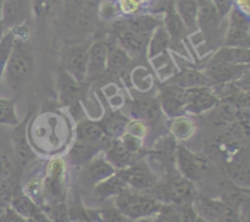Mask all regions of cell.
Here are the masks:
<instances>
[{
    "mask_svg": "<svg viewBox=\"0 0 250 222\" xmlns=\"http://www.w3.org/2000/svg\"><path fill=\"white\" fill-rule=\"evenodd\" d=\"M15 43V34L12 31L5 32L0 38V82L2 80L4 70L6 67V63L11 55L12 48Z\"/></svg>",
    "mask_w": 250,
    "mask_h": 222,
    "instance_id": "obj_33",
    "label": "cell"
},
{
    "mask_svg": "<svg viewBox=\"0 0 250 222\" xmlns=\"http://www.w3.org/2000/svg\"><path fill=\"white\" fill-rule=\"evenodd\" d=\"M158 100L161 111L171 119H176L185 114V89L182 88L164 84Z\"/></svg>",
    "mask_w": 250,
    "mask_h": 222,
    "instance_id": "obj_17",
    "label": "cell"
},
{
    "mask_svg": "<svg viewBox=\"0 0 250 222\" xmlns=\"http://www.w3.org/2000/svg\"><path fill=\"white\" fill-rule=\"evenodd\" d=\"M171 132L173 133V136L177 137L180 139H186L189 136H192V133L194 132V126H193L192 122L189 121L186 117H176V120L173 121V123L171 124Z\"/></svg>",
    "mask_w": 250,
    "mask_h": 222,
    "instance_id": "obj_36",
    "label": "cell"
},
{
    "mask_svg": "<svg viewBox=\"0 0 250 222\" xmlns=\"http://www.w3.org/2000/svg\"><path fill=\"white\" fill-rule=\"evenodd\" d=\"M219 101V98L214 94L211 87L185 89V112L199 115L216 107Z\"/></svg>",
    "mask_w": 250,
    "mask_h": 222,
    "instance_id": "obj_15",
    "label": "cell"
},
{
    "mask_svg": "<svg viewBox=\"0 0 250 222\" xmlns=\"http://www.w3.org/2000/svg\"><path fill=\"white\" fill-rule=\"evenodd\" d=\"M129 120L120 111H111L99 121L103 132L110 139H120L127 131Z\"/></svg>",
    "mask_w": 250,
    "mask_h": 222,
    "instance_id": "obj_24",
    "label": "cell"
},
{
    "mask_svg": "<svg viewBox=\"0 0 250 222\" xmlns=\"http://www.w3.org/2000/svg\"><path fill=\"white\" fill-rule=\"evenodd\" d=\"M126 133L132 134V136L137 137V138L142 139L146 136L148 133V128H146V124L144 122L141 121H129L127 124V131Z\"/></svg>",
    "mask_w": 250,
    "mask_h": 222,
    "instance_id": "obj_40",
    "label": "cell"
},
{
    "mask_svg": "<svg viewBox=\"0 0 250 222\" xmlns=\"http://www.w3.org/2000/svg\"><path fill=\"white\" fill-rule=\"evenodd\" d=\"M210 60L233 63V65H249L250 50L249 48H238V46L224 45L211 56Z\"/></svg>",
    "mask_w": 250,
    "mask_h": 222,
    "instance_id": "obj_26",
    "label": "cell"
},
{
    "mask_svg": "<svg viewBox=\"0 0 250 222\" xmlns=\"http://www.w3.org/2000/svg\"><path fill=\"white\" fill-rule=\"evenodd\" d=\"M56 2L58 0H32L33 15L37 19H43L54 9Z\"/></svg>",
    "mask_w": 250,
    "mask_h": 222,
    "instance_id": "obj_38",
    "label": "cell"
},
{
    "mask_svg": "<svg viewBox=\"0 0 250 222\" xmlns=\"http://www.w3.org/2000/svg\"><path fill=\"white\" fill-rule=\"evenodd\" d=\"M67 214L70 222H92L89 216L87 215L85 207L81 202L80 197H77V200L67 206Z\"/></svg>",
    "mask_w": 250,
    "mask_h": 222,
    "instance_id": "obj_37",
    "label": "cell"
},
{
    "mask_svg": "<svg viewBox=\"0 0 250 222\" xmlns=\"http://www.w3.org/2000/svg\"><path fill=\"white\" fill-rule=\"evenodd\" d=\"M198 6L199 4L197 0H176L175 9L185 23L188 33H194L198 29Z\"/></svg>",
    "mask_w": 250,
    "mask_h": 222,
    "instance_id": "obj_27",
    "label": "cell"
},
{
    "mask_svg": "<svg viewBox=\"0 0 250 222\" xmlns=\"http://www.w3.org/2000/svg\"><path fill=\"white\" fill-rule=\"evenodd\" d=\"M90 44L78 43L65 46L61 53V70L67 72L81 83L85 82L88 48Z\"/></svg>",
    "mask_w": 250,
    "mask_h": 222,
    "instance_id": "obj_9",
    "label": "cell"
},
{
    "mask_svg": "<svg viewBox=\"0 0 250 222\" xmlns=\"http://www.w3.org/2000/svg\"><path fill=\"white\" fill-rule=\"evenodd\" d=\"M163 26L166 29L168 36H170L171 48L172 46L173 48H176V46H182V41L187 37L188 32L173 5L166 9L165 17L163 20Z\"/></svg>",
    "mask_w": 250,
    "mask_h": 222,
    "instance_id": "obj_21",
    "label": "cell"
},
{
    "mask_svg": "<svg viewBox=\"0 0 250 222\" xmlns=\"http://www.w3.org/2000/svg\"><path fill=\"white\" fill-rule=\"evenodd\" d=\"M1 2H2V0H0V5H1Z\"/></svg>",
    "mask_w": 250,
    "mask_h": 222,
    "instance_id": "obj_45",
    "label": "cell"
},
{
    "mask_svg": "<svg viewBox=\"0 0 250 222\" xmlns=\"http://www.w3.org/2000/svg\"><path fill=\"white\" fill-rule=\"evenodd\" d=\"M249 65H233V63L210 60L203 72L209 78L211 87H214V85L236 82L246 76H249Z\"/></svg>",
    "mask_w": 250,
    "mask_h": 222,
    "instance_id": "obj_10",
    "label": "cell"
},
{
    "mask_svg": "<svg viewBox=\"0 0 250 222\" xmlns=\"http://www.w3.org/2000/svg\"><path fill=\"white\" fill-rule=\"evenodd\" d=\"M34 62L33 48L26 40L15 37L14 48L2 75L11 92H20L26 87L33 76Z\"/></svg>",
    "mask_w": 250,
    "mask_h": 222,
    "instance_id": "obj_1",
    "label": "cell"
},
{
    "mask_svg": "<svg viewBox=\"0 0 250 222\" xmlns=\"http://www.w3.org/2000/svg\"><path fill=\"white\" fill-rule=\"evenodd\" d=\"M115 43L124 49L132 59L141 56L148 48L149 39L151 36L133 31L122 23V21L116 22L114 24Z\"/></svg>",
    "mask_w": 250,
    "mask_h": 222,
    "instance_id": "obj_11",
    "label": "cell"
},
{
    "mask_svg": "<svg viewBox=\"0 0 250 222\" xmlns=\"http://www.w3.org/2000/svg\"><path fill=\"white\" fill-rule=\"evenodd\" d=\"M164 84H171L180 87L182 89H190V88L199 87H211L209 78L205 76L203 71L195 70V68H183L181 72L173 75L167 82Z\"/></svg>",
    "mask_w": 250,
    "mask_h": 222,
    "instance_id": "obj_19",
    "label": "cell"
},
{
    "mask_svg": "<svg viewBox=\"0 0 250 222\" xmlns=\"http://www.w3.org/2000/svg\"><path fill=\"white\" fill-rule=\"evenodd\" d=\"M85 211L92 222H136L124 216L115 206L105 209H85Z\"/></svg>",
    "mask_w": 250,
    "mask_h": 222,
    "instance_id": "obj_31",
    "label": "cell"
},
{
    "mask_svg": "<svg viewBox=\"0 0 250 222\" xmlns=\"http://www.w3.org/2000/svg\"><path fill=\"white\" fill-rule=\"evenodd\" d=\"M176 162L180 175L195 184L204 178L209 167V159L203 154L192 153L182 144L176 146Z\"/></svg>",
    "mask_w": 250,
    "mask_h": 222,
    "instance_id": "obj_6",
    "label": "cell"
},
{
    "mask_svg": "<svg viewBox=\"0 0 250 222\" xmlns=\"http://www.w3.org/2000/svg\"><path fill=\"white\" fill-rule=\"evenodd\" d=\"M114 205L117 211L136 222L153 219L163 206V204L149 193L138 192L131 188L116 195Z\"/></svg>",
    "mask_w": 250,
    "mask_h": 222,
    "instance_id": "obj_2",
    "label": "cell"
},
{
    "mask_svg": "<svg viewBox=\"0 0 250 222\" xmlns=\"http://www.w3.org/2000/svg\"><path fill=\"white\" fill-rule=\"evenodd\" d=\"M117 173L128 188L149 194L159 182L158 177L143 160L136 161L128 167L117 171Z\"/></svg>",
    "mask_w": 250,
    "mask_h": 222,
    "instance_id": "obj_7",
    "label": "cell"
},
{
    "mask_svg": "<svg viewBox=\"0 0 250 222\" xmlns=\"http://www.w3.org/2000/svg\"><path fill=\"white\" fill-rule=\"evenodd\" d=\"M132 62L133 59L120 48L114 40L107 41V53H106V72L112 76H116L126 84L131 82Z\"/></svg>",
    "mask_w": 250,
    "mask_h": 222,
    "instance_id": "obj_14",
    "label": "cell"
},
{
    "mask_svg": "<svg viewBox=\"0 0 250 222\" xmlns=\"http://www.w3.org/2000/svg\"><path fill=\"white\" fill-rule=\"evenodd\" d=\"M171 48V39L163 24L156 27L151 33L148 43V58L150 60L158 58L161 54H166L167 49Z\"/></svg>",
    "mask_w": 250,
    "mask_h": 222,
    "instance_id": "obj_29",
    "label": "cell"
},
{
    "mask_svg": "<svg viewBox=\"0 0 250 222\" xmlns=\"http://www.w3.org/2000/svg\"><path fill=\"white\" fill-rule=\"evenodd\" d=\"M194 222H207V221H204V220L200 219V217H197V219H195V221H194Z\"/></svg>",
    "mask_w": 250,
    "mask_h": 222,
    "instance_id": "obj_43",
    "label": "cell"
},
{
    "mask_svg": "<svg viewBox=\"0 0 250 222\" xmlns=\"http://www.w3.org/2000/svg\"><path fill=\"white\" fill-rule=\"evenodd\" d=\"M211 2L214 4L215 9L219 12L221 20H224L225 17L229 16V11L232 10L234 5V0H211Z\"/></svg>",
    "mask_w": 250,
    "mask_h": 222,
    "instance_id": "obj_42",
    "label": "cell"
},
{
    "mask_svg": "<svg viewBox=\"0 0 250 222\" xmlns=\"http://www.w3.org/2000/svg\"><path fill=\"white\" fill-rule=\"evenodd\" d=\"M56 87L61 105L67 106L70 110L81 106L85 92L84 83L78 82L76 78L60 68L56 76Z\"/></svg>",
    "mask_w": 250,
    "mask_h": 222,
    "instance_id": "obj_13",
    "label": "cell"
},
{
    "mask_svg": "<svg viewBox=\"0 0 250 222\" xmlns=\"http://www.w3.org/2000/svg\"><path fill=\"white\" fill-rule=\"evenodd\" d=\"M32 0H2L0 5V21L4 32L23 26L31 19Z\"/></svg>",
    "mask_w": 250,
    "mask_h": 222,
    "instance_id": "obj_8",
    "label": "cell"
},
{
    "mask_svg": "<svg viewBox=\"0 0 250 222\" xmlns=\"http://www.w3.org/2000/svg\"><path fill=\"white\" fill-rule=\"evenodd\" d=\"M198 1V4H199V2H202V1H204V0H197Z\"/></svg>",
    "mask_w": 250,
    "mask_h": 222,
    "instance_id": "obj_44",
    "label": "cell"
},
{
    "mask_svg": "<svg viewBox=\"0 0 250 222\" xmlns=\"http://www.w3.org/2000/svg\"><path fill=\"white\" fill-rule=\"evenodd\" d=\"M250 45V29L241 27L229 26L225 37V46H238V48H249Z\"/></svg>",
    "mask_w": 250,
    "mask_h": 222,
    "instance_id": "obj_32",
    "label": "cell"
},
{
    "mask_svg": "<svg viewBox=\"0 0 250 222\" xmlns=\"http://www.w3.org/2000/svg\"><path fill=\"white\" fill-rule=\"evenodd\" d=\"M104 156L115 168L116 171L124 170L128 167L132 163L138 161V156H134L129 154L122 145L120 139H112L107 148L104 150Z\"/></svg>",
    "mask_w": 250,
    "mask_h": 222,
    "instance_id": "obj_23",
    "label": "cell"
},
{
    "mask_svg": "<svg viewBox=\"0 0 250 222\" xmlns=\"http://www.w3.org/2000/svg\"><path fill=\"white\" fill-rule=\"evenodd\" d=\"M87 170L88 177L94 183V185L117 172L116 168L105 159V156H103V158H93L88 163Z\"/></svg>",
    "mask_w": 250,
    "mask_h": 222,
    "instance_id": "obj_30",
    "label": "cell"
},
{
    "mask_svg": "<svg viewBox=\"0 0 250 222\" xmlns=\"http://www.w3.org/2000/svg\"><path fill=\"white\" fill-rule=\"evenodd\" d=\"M197 219L192 205L163 204L153 219L146 222H194Z\"/></svg>",
    "mask_w": 250,
    "mask_h": 222,
    "instance_id": "obj_18",
    "label": "cell"
},
{
    "mask_svg": "<svg viewBox=\"0 0 250 222\" xmlns=\"http://www.w3.org/2000/svg\"><path fill=\"white\" fill-rule=\"evenodd\" d=\"M99 0H63V14L70 28L85 33L94 26Z\"/></svg>",
    "mask_w": 250,
    "mask_h": 222,
    "instance_id": "obj_4",
    "label": "cell"
},
{
    "mask_svg": "<svg viewBox=\"0 0 250 222\" xmlns=\"http://www.w3.org/2000/svg\"><path fill=\"white\" fill-rule=\"evenodd\" d=\"M150 194L161 204L173 205H192L198 197L194 183L182 175H172L158 182Z\"/></svg>",
    "mask_w": 250,
    "mask_h": 222,
    "instance_id": "obj_3",
    "label": "cell"
},
{
    "mask_svg": "<svg viewBox=\"0 0 250 222\" xmlns=\"http://www.w3.org/2000/svg\"><path fill=\"white\" fill-rule=\"evenodd\" d=\"M100 151H104V148L100 144L75 138V143L71 148L68 158L73 163H84L95 158V155Z\"/></svg>",
    "mask_w": 250,
    "mask_h": 222,
    "instance_id": "obj_25",
    "label": "cell"
},
{
    "mask_svg": "<svg viewBox=\"0 0 250 222\" xmlns=\"http://www.w3.org/2000/svg\"><path fill=\"white\" fill-rule=\"evenodd\" d=\"M106 53L107 40L98 39L88 48L87 68H85V82L103 77L106 73Z\"/></svg>",
    "mask_w": 250,
    "mask_h": 222,
    "instance_id": "obj_16",
    "label": "cell"
},
{
    "mask_svg": "<svg viewBox=\"0 0 250 222\" xmlns=\"http://www.w3.org/2000/svg\"><path fill=\"white\" fill-rule=\"evenodd\" d=\"M120 141H121L122 145L125 146V149H126L129 154H132V155L138 156V154L141 153L142 139L137 138V137L132 136V134L129 133H125L124 136L120 138Z\"/></svg>",
    "mask_w": 250,
    "mask_h": 222,
    "instance_id": "obj_39",
    "label": "cell"
},
{
    "mask_svg": "<svg viewBox=\"0 0 250 222\" xmlns=\"http://www.w3.org/2000/svg\"><path fill=\"white\" fill-rule=\"evenodd\" d=\"M128 189L126 183L122 181V178L120 177L119 173H115V175L110 176L106 180L102 181V182L97 183L94 185V194L95 197H98L99 199H107V198L116 197L120 193H122L124 190Z\"/></svg>",
    "mask_w": 250,
    "mask_h": 222,
    "instance_id": "obj_28",
    "label": "cell"
},
{
    "mask_svg": "<svg viewBox=\"0 0 250 222\" xmlns=\"http://www.w3.org/2000/svg\"><path fill=\"white\" fill-rule=\"evenodd\" d=\"M28 121V117L24 121L20 122L17 126H15L14 136H12V143H14V153L16 162L21 166H26L36 159V154L32 151L26 137V124Z\"/></svg>",
    "mask_w": 250,
    "mask_h": 222,
    "instance_id": "obj_20",
    "label": "cell"
},
{
    "mask_svg": "<svg viewBox=\"0 0 250 222\" xmlns=\"http://www.w3.org/2000/svg\"><path fill=\"white\" fill-rule=\"evenodd\" d=\"M238 202L224 199V205L215 222H243L239 212Z\"/></svg>",
    "mask_w": 250,
    "mask_h": 222,
    "instance_id": "obj_35",
    "label": "cell"
},
{
    "mask_svg": "<svg viewBox=\"0 0 250 222\" xmlns=\"http://www.w3.org/2000/svg\"><path fill=\"white\" fill-rule=\"evenodd\" d=\"M66 183H67V165L61 158L53 159L46 167L43 181V192L48 195L54 204L63 202L66 198Z\"/></svg>",
    "mask_w": 250,
    "mask_h": 222,
    "instance_id": "obj_5",
    "label": "cell"
},
{
    "mask_svg": "<svg viewBox=\"0 0 250 222\" xmlns=\"http://www.w3.org/2000/svg\"><path fill=\"white\" fill-rule=\"evenodd\" d=\"M19 116L15 110V101L7 98H0V124L17 126L20 123Z\"/></svg>",
    "mask_w": 250,
    "mask_h": 222,
    "instance_id": "obj_34",
    "label": "cell"
},
{
    "mask_svg": "<svg viewBox=\"0 0 250 222\" xmlns=\"http://www.w3.org/2000/svg\"><path fill=\"white\" fill-rule=\"evenodd\" d=\"M0 222H27L10 206L0 207Z\"/></svg>",
    "mask_w": 250,
    "mask_h": 222,
    "instance_id": "obj_41",
    "label": "cell"
},
{
    "mask_svg": "<svg viewBox=\"0 0 250 222\" xmlns=\"http://www.w3.org/2000/svg\"><path fill=\"white\" fill-rule=\"evenodd\" d=\"M221 17L215 9L211 0H204L199 2L198 6L197 24L209 45H214L217 43L220 37V27H221Z\"/></svg>",
    "mask_w": 250,
    "mask_h": 222,
    "instance_id": "obj_12",
    "label": "cell"
},
{
    "mask_svg": "<svg viewBox=\"0 0 250 222\" xmlns=\"http://www.w3.org/2000/svg\"><path fill=\"white\" fill-rule=\"evenodd\" d=\"M131 116L136 121L151 123L159 120L161 115V107L158 99H137L131 102Z\"/></svg>",
    "mask_w": 250,
    "mask_h": 222,
    "instance_id": "obj_22",
    "label": "cell"
}]
</instances>
